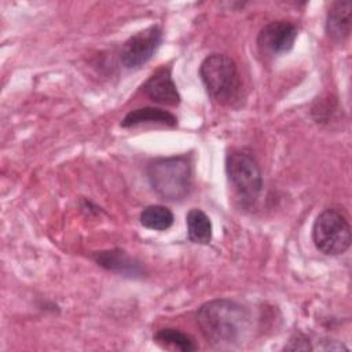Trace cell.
<instances>
[{
	"instance_id": "7a4b0ae2",
	"label": "cell",
	"mask_w": 352,
	"mask_h": 352,
	"mask_svg": "<svg viewBox=\"0 0 352 352\" xmlns=\"http://www.w3.org/2000/svg\"><path fill=\"white\" fill-rule=\"evenodd\" d=\"M147 179L153 191L162 199L180 201L192 187V162L187 154L158 157L147 165Z\"/></svg>"
},
{
	"instance_id": "5b68a950",
	"label": "cell",
	"mask_w": 352,
	"mask_h": 352,
	"mask_svg": "<svg viewBox=\"0 0 352 352\" xmlns=\"http://www.w3.org/2000/svg\"><path fill=\"white\" fill-rule=\"evenodd\" d=\"M312 241L326 256L345 253L351 246V226L346 216L336 208L320 212L312 226Z\"/></svg>"
},
{
	"instance_id": "ba28073f",
	"label": "cell",
	"mask_w": 352,
	"mask_h": 352,
	"mask_svg": "<svg viewBox=\"0 0 352 352\" xmlns=\"http://www.w3.org/2000/svg\"><path fill=\"white\" fill-rule=\"evenodd\" d=\"M91 258L99 267L126 278H142L146 272L143 264L138 258L129 256L120 248L94 252Z\"/></svg>"
},
{
	"instance_id": "6da1fadb",
	"label": "cell",
	"mask_w": 352,
	"mask_h": 352,
	"mask_svg": "<svg viewBox=\"0 0 352 352\" xmlns=\"http://www.w3.org/2000/svg\"><path fill=\"white\" fill-rule=\"evenodd\" d=\"M197 323L208 342L221 349L242 345L252 329L249 311L230 298H214L202 304L197 311Z\"/></svg>"
},
{
	"instance_id": "52a82bcc",
	"label": "cell",
	"mask_w": 352,
	"mask_h": 352,
	"mask_svg": "<svg viewBox=\"0 0 352 352\" xmlns=\"http://www.w3.org/2000/svg\"><path fill=\"white\" fill-rule=\"evenodd\" d=\"M298 36L294 22L279 19L265 23L257 34V48L261 55L279 56L289 52Z\"/></svg>"
},
{
	"instance_id": "8992f818",
	"label": "cell",
	"mask_w": 352,
	"mask_h": 352,
	"mask_svg": "<svg viewBox=\"0 0 352 352\" xmlns=\"http://www.w3.org/2000/svg\"><path fill=\"white\" fill-rule=\"evenodd\" d=\"M164 38V32L160 25H150L143 30L132 34L124 44L120 52V60L126 69H139L147 63L157 52Z\"/></svg>"
},
{
	"instance_id": "9a60e30c",
	"label": "cell",
	"mask_w": 352,
	"mask_h": 352,
	"mask_svg": "<svg viewBox=\"0 0 352 352\" xmlns=\"http://www.w3.org/2000/svg\"><path fill=\"white\" fill-rule=\"evenodd\" d=\"M285 349H292V351H296V349H302V351H308V349H312L311 346V342H309V338L302 334V333H296L290 337L289 340V344L285 345Z\"/></svg>"
},
{
	"instance_id": "277c9868",
	"label": "cell",
	"mask_w": 352,
	"mask_h": 352,
	"mask_svg": "<svg viewBox=\"0 0 352 352\" xmlns=\"http://www.w3.org/2000/svg\"><path fill=\"white\" fill-rule=\"evenodd\" d=\"M227 180L243 205H254L263 190V175L256 158L245 150H232L226 157Z\"/></svg>"
},
{
	"instance_id": "8fae6325",
	"label": "cell",
	"mask_w": 352,
	"mask_h": 352,
	"mask_svg": "<svg viewBox=\"0 0 352 352\" xmlns=\"http://www.w3.org/2000/svg\"><path fill=\"white\" fill-rule=\"evenodd\" d=\"M139 125H164L173 128L177 125V118L168 110L146 106L131 110L121 121L122 128H135Z\"/></svg>"
},
{
	"instance_id": "5bb4252c",
	"label": "cell",
	"mask_w": 352,
	"mask_h": 352,
	"mask_svg": "<svg viewBox=\"0 0 352 352\" xmlns=\"http://www.w3.org/2000/svg\"><path fill=\"white\" fill-rule=\"evenodd\" d=\"M139 220L140 224L148 230L165 231L172 227L175 216L172 210L164 205H148L140 212Z\"/></svg>"
},
{
	"instance_id": "30bf717a",
	"label": "cell",
	"mask_w": 352,
	"mask_h": 352,
	"mask_svg": "<svg viewBox=\"0 0 352 352\" xmlns=\"http://www.w3.org/2000/svg\"><path fill=\"white\" fill-rule=\"evenodd\" d=\"M352 3L333 1L326 15V34L334 43H344L351 33Z\"/></svg>"
},
{
	"instance_id": "3957f363",
	"label": "cell",
	"mask_w": 352,
	"mask_h": 352,
	"mask_svg": "<svg viewBox=\"0 0 352 352\" xmlns=\"http://www.w3.org/2000/svg\"><path fill=\"white\" fill-rule=\"evenodd\" d=\"M199 77L216 103L232 106L239 99L242 80L236 63L228 55L213 52L205 56L199 65Z\"/></svg>"
},
{
	"instance_id": "9c48e42d",
	"label": "cell",
	"mask_w": 352,
	"mask_h": 352,
	"mask_svg": "<svg viewBox=\"0 0 352 352\" xmlns=\"http://www.w3.org/2000/svg\"><path fill=\"white\" fill-rule=\"evenodd\" d=\"M143 92L153 102L165 106H177L180 103V94L172 78L170 69L160 67L142 85Z\"/></svg>"
},
{
	"instance_id": "7c38bea8",
	"label": "cell",
	"mask_w": 352,
	"mask_h": 352,
	"mask_svg": "<svg viewBox=\"0 0 352 352\" xmlns=\"http://www.w3.org/2000/svg\"><path fill=\"white\" fill-rule=\"evenodd\" d=\"M186 224H187V236L192 243L198 245H208L212 241L213 227L209 216L198 209L192 208L186 214Z\"/></svg>"
},
{
	"instance_id": "4fadbf2b",
	"label": "cell",
	"mask_w": 352,
	"mask_h": 352,
	"mask_svg": "<svg viewBox=\"0 0 352 352\" xmlns=\"http://www.w3.org/2000/svg\"><path fill=\"white\" fill-rule=\"evenodd\" d=\"M154 341L166 349H176L182 352H194L198 349L195 340L190 334L173 327L160 329L154 334Z\"/></svg>"
}]
</instances>
